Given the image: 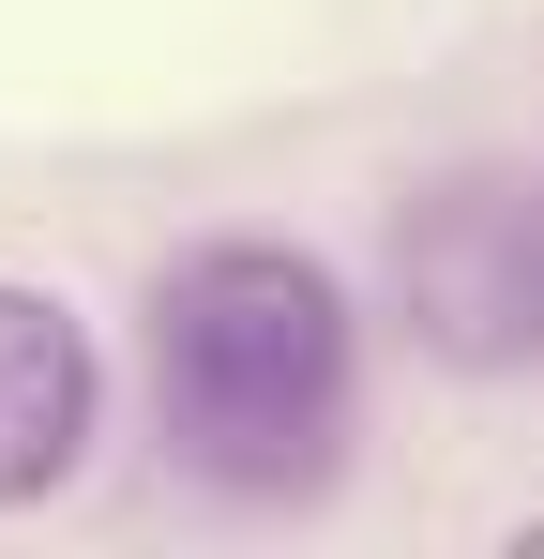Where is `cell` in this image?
<instances>
[{
	"mask_svg": "<svg viewBox=\"0 0 544 559\" xmlns=\"http://www.w3.org/2000/svg\"><path fill=\"white\" fill-rule=\"evenodd\" d=\"M348 287L303 242H197L152 287V408H167V454L227 499H303L348 454Z\"/></svg>",
	"mask_w": 544,
	"mask_h": 559,
	"instance_id": "6da1fadb",
	"label": "cell"
},
{
	"mask_svg": "<svg viewBox=\"0 0 544 559\" xmlns=\"http://www.w3.org/2000/svg\"><path fill=\"white\" fill-rule=\"evenodd\" d=\"M409 348L453 378H530L544 364V182L515 167H439L378 242Z\"/></svg>",
	"mask_w": 544,
	"mask_h": 559,
	"instance_id": "7a4b0ae2",
	"label": "cell"
},
{
	"mask_svg": "<svg viewBox=\"0 0 544 559\" xmlns=\"http://www.w3.org/2000/svg\"><path fill=\"white\" fill-rule=\"evenodd\" d=\"M91 408H106L91 333L46 302V287H0V514H31V499H61V484H76Z\"/></svg>",
	"mask_w": 544,
	"mask_h": 559,
	"instance_id": "3957f363",
	"label": "cell"
}]
</instances>
